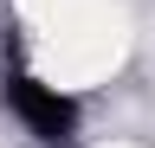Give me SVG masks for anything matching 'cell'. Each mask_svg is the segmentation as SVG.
<instances>
[{
	"mask_svg": "<svg viewBox=\"0 0 155 148\" xmlns=\"http://www.w3.org/2000/svg\"><path fill=\"white\" fill-rule=\"evenodd\" d=\"M0 103H7L13 122L26 129L32 142H45V148H65L78 135V97H65L58 84H39L32 71H19V65H7V77H0Z\"/></svg>",
	"mask_w": 155,
	"mask_h": 148,
	"instance_id": "6da1fadb",
	"label": "cell"
}]
</instances>
